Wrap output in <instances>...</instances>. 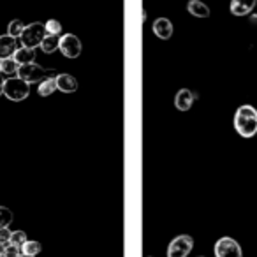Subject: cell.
Wrapping results in <instances>:
<instances>
[{
	"mask_svg": "<svg viewBox=\"0 0 257 257\" xmlns=\"http://www.w3.org/2000/svg\"><path fill=\"white\" fill-rule=\"evenodd\" d=\"M187 11L192 16H196V18H208L210 16V8L201 0H190L187 4Z\"/></svg>",
	"mask_w": 257,
	"mask_h": 257,
	"instance_id": "13",
	"label": "cell"
},
{
	"mask_svg": "<svg viewBox=\"0 0 257 257\" xmlns=\"http://www.w3.org/2000/svg\"><path fill=\"white\" fill-rule=\"evenodd\" d=\"M11 234L13 232L9 231V227L0 229V245H8L9 239H11Z\"/></svg>",
	"mask_w": 257,
	"mask_h": 257,
	"instance_id": "24",
	"label": "cell"
},
{
	"mask_svg": "<svg viewBox=\"0 0 257 257\" xmlns=\"http://www.w3.org/2000/svg\"><path fill=\"white\" fill-rule=\"evenodd\" d=\"M0 72H2V69H0Z\"/></svg>",
	"mask_w": 257,
	"mask_h": 257,
	"instance_id": "29",
	"label": "cell"
},
{
	"mask_svg": "<svg viewBox=\"0 0 257 257\" xmlns=\"http://www.w3.org/2000/svg\"><path fill=\"white\" fill-rule=\"evenodd\" d=\"M9 243H11V245H15V246H18V248H22V246L27 243L25 231H15L11 234V239H9Z\"/></svg>",
	"mask_w": 257,
	"mask_h": 257,
	"instance_id": "22",
	"label": "cell"
},
{
	"mask_svg": "<svg viewBox=\"0 0 257 257\" xmlns=\"http://www.w3.org/2000/svg\"><path fill=\"white\" fill-rule=\"evenodd\" d=\"M16 60V64L18 65H25V64H32L34 60H36V50H30V48H18L15 53V57H13Z\"/></svg>",
	"mask_w": 257,
	"mask_h": 257,
	"instance_id": "14",
	"label": "cell"
},
{
	"mask_svg": "<svg viewBox=\"0 0 257 257\" xmlns=\"http://www.w3.org/2000/svg\"><path fill=\"white\" fill-rule=\"evenodd\" d=\"M201 257H204V255H201Z\"/></svg>",
	"mask_w": 257,
	"mask_h": 257,
	"instance_id": "30",
	"label": "cell"
},
{
	"mask_svg": "<svg viewBox=\"0 0 257 257\" xmlns=\"http://www.w3.org/2000/svg\"><path fill=\"white\" fill-rule=\"evenodd\" d=\"M18 41L11 36H0V62L2 60H8V58H13L18 50Z\"/></svg>",
	"mask_w": 257,
	"mask_h": 257,
	"instance_id": "8",
	"label": "cell"
},
{
	"mask_svg": "<svg viewBox=\"0 0 257 257\" xmlns=\"http://www.w3.org/2000/svg\"><path fill=\"white\" fill-rule=\"evenodd\" d=\"M4 95L9 100H15V102H22L27 97L30 95V85L25 83L23 79H20L18 76L11 79H6L4 85Z\"/></svg>",
	"mask_w": 257,
	"mask_h": 257,
	"instance_id": "3",
	"label": "cell"
},
{
	"mask_svg": "<svg viewBox=\"0 0 257 257\" xmlns=\"http://www.w3.org/2000/svg\"><path fill=\"white\" fill-rule=\"evenodd\" d=\"M234 128L241 138H253L257 134V109L253 106L238 107L234 114Z\"/></svg>",
	"mask_w": 257,
	"mask_h": 257,
	"instance_id": "1",
	"label": "cell"
},
{
	"mask_svg": "<svg viewBox=\"0 0 257 257\" xmlns=\"http://www.w3.org/2000/svg\"><path fill=\"white\" fill-rule=\"evenodd\" d=\"M55 90H57V81H55L53 76H48V78H44L43 81L39 83L37 93H39L41 97H50Z\"/></svg>",
	"mask_w": 257,
	"mask_h": 257,
	"instance_id": "15",
	"label": "cell"
},
{
	"mask_svg": "<svg viewBox=\"0 0 257 257\" xmlns=\"http://www.w3.org/2000/svg\"><path fill=\"white\" fill-rule=\"evenodd\" d=\"M44 29H46V34L48 36H58L62 32V23L58 20H48L44 23Z\"/></svg>",
	"mask_w": 257,
	"mask_h": 257,
	"instance_id": "21",
	"label": "cell"
},
{
	"mask_svg": "<svg viewBox=\"0 0 257 257\" xmlns=\"http://www.w3.org/2000/svg\"><path fill=\"white\" fill-rule=\"evenodd\" d=\"M55 81H57V88L64 93H72L78 90V79L71 74H58L55 76Z\"/></svg>",
	"mask_w": 257,
	"mask_h": 257,
	"instance_id": "10",
	"label": "cell"
},
{
	"mask_svg": "<svg viewBox=\"0 0 257 257\" xmlns=\"http://www.w3.org/2000/svg\"><path fill=\"white\" fill-rule=\"evenodd\" d=\"M58 50L62 55L67 58H78L81 55V41L74 36V34H65L60 37V46Z\"/></svg>",
	"mask_w": 257,
	"mask_h": 257,
	"instance_id": "7",
	"label": "cell"
},
{
	"mask_svg": "<svg viewBox=\"0 0 257 257\" xmlns=\"http://www.w3.org/2000/svg\"><path fill=\"white\" fill-rule=\"evenodd\" d=\"M257 0H231V13L234 16H246L255 9Z\"/></svg>",
	"mask_w": 257,
	"mask_h": 257,
	"instance_id": "11",
	"label": "cell"
},
{
	"mask_svg": "<svg viewBox=\"0 0 257 257\" xmlns=\"http://www.w3.org/2000/svg\"><path fill=\"white\" fill-rule=\"evenodd\" d=\"M215 257H243V250L236 239L224 236L213 246Z\"/></svg>",
	"mask_w": 257,
	"mask_h": 257,
	"instance_id": "5",
	"label": "cell"
},
{
	"mask_svg": "<svg viewBox=\"0 0 257 257\" xmlns=\"http://www.w3.org/2000/svg\"><path fill=\"white\" fill-rule=\"evenodd\" d=\"M23 30H25V25H23L22 20H13V22L9 23V27H8V36L18 39V37H22Z\"/></svg>",
	"mask_w": 257,
	"mask_h": 257,
	"instance_id": "18",
	"label": "cell"
},
{
	"mask_svg": "<svg viewBox=\"0 0 257 257\" xmlns=\"http://www.w3.org/2000/svg\"><path fill=\"white\" fill-rule=\"evenodd\" d=\"M194 239L189 234H180L168 245V257H187L192 252Z\"/></svg>",
	"mask_w": 257,
	"mask_h": 257,
	"instance_id": "4",
	"label": "cell"
},
{
	"mask_svg": "<svg viewBox=\"0 0 257 257\" xmlns=\"http://www.w3.org/2000/svg\"><path fill=\"white\" fill-rule=\"evenodd\" d=\"M13 222V211L6 206H0V229L9 227Z\"/></svg>",
	"mask_w": 257,
	"mask_h": 257,
	"instance_id": "20",
	"label": "cell"
},
{
	"mask_svg": "<svg viewBox=\"0 0 257 257\" xmlns=\"http://www.w3.org/2000/svg\"><path fill=\"white\" fill-rule=\"evenodd\" d=\"M43 250V245L36 239H27V243L22 246V252L23 255H29V257H37Z\"/></svg>",
	"mask_w": 257,
	"mask_h": 257,
	"instance_id": "17",
	"label": "cell"
},
{
	"mask_svg": "<svg viewBox=\"0 0 257 257\" xmlns=\"http://www.w3.org/2000/svg\"><path fill=\"white\" fill-rule=\"evenodd\" d=\"M173 32H175V29H173V23L168 18H157L154 22V34L159 39H171Z\"/></svg>",
	"mask_w": 257,
	"mask_h": 257,
	"instance_id": "9",
	"label": "cell"
},
{
	"mask_svg": "<svg viewBox=\"0 0 257 257\" xmlns=\"http://www.w3.org/2000/svg\"><path fill=\"white\" fill-rule=\"evenodd\" d=\"M58 46H60V37L58 36H46L39 48L44 51V53H53V51L58 50Z\"/></svg>",
	"mask_w": 257,
	"mask_h": 257,
	"instance_id": "16",
	"label": "cell"
},
{
	"mask_svg": "<svg viewBox=\"0 0 257 257\" xmlns=\"http://www.w3.org/2000/svg\"><path fill=\"white\" fill-rule=\"evenodd\" d=\"M4 85H6V78L2 76V72H0V95L4 93Z\"/></svg>",
	"mask_w": 257,
	"mask_h": 257,
	"instance_id": "25",
	"label": "cell"
},
{
	"mask_svg": "<svg viewBox=\"0 0 257 257\" xmlns=\"http://www.w3.org/2000/svg\"><path fill=\"white\" fill-rule=\"evenodd\" d=\"M20 250H22V248L11 245V243H8V245H4V257H18Z\"/></svg>",
	"mask_w": 257,
	"mask_h": 257,
	"instance_id": "23",
	"label": "cell"
},
{
	"mask_svg": "<svg viewBox=\"0 0 257 257\" xmlns=\"http://www.w3.org/2000/svg\"><path fill=\"white\" fill-rule=\"evenodd\" d=\"M145 20H147V11L143 9V11H141V22H145Z\"/></svg>",
	"mask_w": 257,
	"mask_h": 257,
	"instance_id": "26",
	"label": "cell"
},
{
	"mask_svg": "<svg viewBox=\"0 0 257 257\" xmlns=\"http://www.w3.org/2000/svg\"><path fill=\"white\" fill-rule=\"evenodd\" d=\"M18 257H29V255H18Z\"/></svg>",
	"mask_w": 257,
	"mask_h": 257,
	"instance_id": "28",
	"label": "cell"
},
{
	"mask_svg": "<svg viewBox=\"0 0 257 257\" xmlns=\"http://www.w3.org/2000/svg\"><path fill=\"white\" fill-rule=\"evenodd\" d=\"M16 72H18V78L23 79L25 83H29V85H32V83H41L48 74V72L44 71L41 65H37L36 62H32V64L20 65Z\"/></svg>",
	"mask_w": 257,
	"mask_h": 257,
	"instance_id": "6",
	"label": "cell"
},
{
	"mask_svg": "<svg viewBox=\"0 0 257 257\" xmlns=\"http://www.w3.org/2000/svg\"><path fill=\"white\" fill-rule=\"evenodd\" d=\"M20 65L16 64L15 58H8V60L0 62V69H2V74H15L18 71Z\"/></svg>",
	"mask_w": 257,
	"mask_h": 257,
	"instance_id": "19",
	"label": "cell"
},
{
	"mask_svg": "<svg viewBox=\"0 0 257 257\" xmlns=\"http://www.w3.org/2000/svg\"><path fill=\"white\" fill-rule=\"evenodd\" d=\"M46 29H44V23L34 22L30 25H25V30L22 34V44L23 48H30V50H36L37 46H41V43L46 37Z\"/></svg>",
	"mask_w": 257,
	"mask_h": 257,
	"instance_id": "2",
	"label": "cell"
},
{
	"mask_svg": "<svg viewBox=\"0 0 257 257\" xmlns=\"http://www.w3.org/2000/svg\"><path fill=\"white\" fill-rule=\"evenodd\" d=\"M0 257H4V245H0Z\"/></svg>",
	"mask_w": 257,
	"mask_h": 257,
	"instance_id": "27",
	"label": "cell"
},
{
	"mask_svg": "<svg viewBox=\"0 0 257 257\" xmlns=\"http://www.w3.org/2000/svg\"><path fill=\"white\" fill-rule=\"evenodd\" d=\"M196 97H197L196 93H192L189 88H182L178 93H176V97H175L176 107H178L180 111H189Z\"/></svg>",
	"mask_w": 257,
	"mask_h": 257,
	"instance_id": "12",
	"label": "cell"
}]
</instances>
